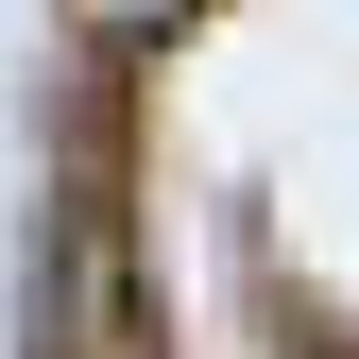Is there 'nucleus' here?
I'll return each instance as SVG.
<instances>
[{
	"label": "nucleus",
	"mask_w": 359,
	"mask_h": 359,
	"mask_svg": "<svg viewBox=\"0 0 359 359\" xmlns=\"http://www.w3.org/2000/svg\"><path fill=\"white\" fill-rule=\"evenodd\" d=\"M86 18H103V34H171L189 0H86Z\"/></svg>",
	"instance_id": "f257e3e1"
}]
</instances>
